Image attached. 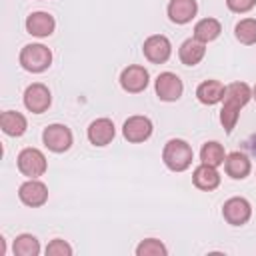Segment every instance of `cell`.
<instances>
[{"instance_id": "1", "label": "cell", "mask_w": 256, "mask_h": 256, "mask_svg": "<svg viewBox=\"0 0 256 256\" xmlns=\"http://www.w3.org/2000/svg\"><path fill=\"white\" fill-rule=\"evenodd\" d=\"M252 98V90L246 82H232L226 86L224 90V104H222V110H220V122L224 126V130L230 134L238 122V114H240V108Z\"/></svg>"}, {"instance_id": "2", "label": "cell", "mask_w": 256, "mask_h": 256, "mask_svg": "<svg viewBox=\"0 0 256 256\" xmlns=\"http://www.w3.org/2000/svg\"><path fill=\"white\" fill-rule=\"evenodd\" d=\"M192 158H194V152L190 148L188 142L180 140V138H172L166 142L164 150H162V160L164 164L174 170V172H184L190 164H192Z\"/></svg>"}, {"instance_id": "3", "label": "cell", "mask_w": 256, "mask_h": 256, "mask_svg": "<svg viewBox=\"0 0 256 256\" xmlns=\"http://www.w3.org/2000/svg\"><path fill=\"white\" fill-rule=\"evenodd\" d=\"M20 64L28 72H44L52 64V52L44 44H26L20 50Z\"/></svg>"}, {"instance_id": "4", "label": "cell", "mask_w": 256, "mask_h": 256, "mask_svg": "<svg viewBox=\"0 0 256 256\" xmlns=\"http://www.w3.org/2000/svg\"><path fill=\"white\" fill-rule=\"evenodd\" d=\"M46 156L38 148H24L18 154V170L28 178H38L46 172Z\"/></svg>"}, {"instance_id": "5", "label": "cell", "mask_w": 256, "mask_h": 256, "mask_svg": "<svg viewBox=\"0 0 256 256\" xmlns=\"http://www.w3.org/2000/svg\"><path fill=\"white\" fill-rule=\"evenodd\" d=\"M44 146L52 152H66L72 146V132L64 124H50L42 132Z\"/></svg>"}, {"instance_id": "6", "label": "cell", "mask_w": 256, "mask_h": 256, "mask_svg": "<svg viewBox=\"0 0 256 256\" xmlns=\"http://www.w3.org/2000/svg\"><path fill=\"white\" fill-rule=\"evenodd\" d=\"M142 52L144 56L152 62V64H162L170 58L172 54V44L166 36L162 34H154V36H148L144 40V46H142Z\"/></svg>"}, {"instance_id": "7", "label": "cell", "mask_w": 256, "mask_h": 256, "mask_svg": "<svg viewBox=\"0 0 256 256\" xmlns=\"http://www.w3.org/2000/svg\"><path fill=\"white\" fill-rule=\"evenodd\" d=\"M250 214H252L250 202H248L246 198H240V196L226 200L224 206H222V216H224V220H226L228 224H232V226H242V224H246V222L250 220Z\"/></svg>"}, {"instance_id": "8", "label": "cell", "mask_w": 256, "mask_h": 256, "mask_svg": "<svg viewBox=\"0 0 256 256\" xmlns=\"http://www.w3.org/2000/svg\"><path fill=\"white\" fill-rule=\"evenodd\" d=\"M50 102H52L50 90H48L44 84H40V82L30 84V86L26 88V92H24V106H26L30 112H34V114L46 112L48 106H50Z\"/></svg>"}, {"instance_id": "9", "label": "cell", "mask_w": 256, "mask_h": 256, "mask_svg": "<svg viewBox=\"0 0 256 256\" xmlns=\"http://www.w3.org/2000/svg\"><path fill=\"white\" fill-rule=\"evenodd\" d=\"M182 90H184L182 80L176 74H172V72L158 74V78H156V94H158L160 100L174 102V100H178L182 96Z\"/></svg>"}, {"instance_id": "10", "label": "cell", "mask_w": 256, "mask_h": 256, "mask_svg": "<svg viewBox=\"0 0 256 256\" xmlns=\"http://www.w3.org/2000/svg\"><path fill=\"white\" fill-rule=\"evenodd\" d=\"M122 134L128 142H144L152 134V122L146 116H130L122 126Z\"/></svg>"}, {"instance_id": "11", "label": "cell", "mask_w": 256, "mask_h": 256, "mask_svg": "<svg viewBox=\"0 0 256 256\" xmlns=\"http://www.w3.org/2000/svg\"><path fill=\"white\" fill-rule=\"evenodd\" d=\"M18 196H20V200H22L26 206L36 208V206H42V204L48 200V188H46L44 182H40V180H36V178H30V180H26V182L18 188Z\"/></svg>"}, {"instance_id": "12", "label": "cell", "mask_w": 256, "mask_h": 256, "mask_svg": "<svg viewBox=\"0 0 256 256\" xmlns=\"http://www.w3.org/2000/svg\"><path fill=\"white\" fill-rule=\"evenodd\" d=\"M148 80H150V76L144 66H128L120 74V86L130 94L142 92L148 86Z\"/></svg>"}, {"instance_id": "13", "label": "cell", "mask_w": 256, "mask_h": 256, "mask_svg": "<svg viewBox=\"0 0 256 256\" xmlns=\"http://www.w3.org/2000/svg\"><path fill=\"white\" fill-rule=\"evenodd\" d=\"M114 122L110 118H98L88 126V140L94 146H106L114 140Z\"/></svg>"}, {"instance_id": "14", "label": "cell", "mask_w": 256, "mask_h": 256, "mask_svg": "<svg viewBox=\"0 0 256 256\" xmlns=\"http://www.w3.org/2000/svg\"><path fill=\"white\" fill-rule=\"evenodd\" d=\"M54 28H56V22L48 12H32L26 18V30L32 36L46 38V36H50L54 32Z\"/></svg>"}, {"instance_id": "15", "label": "cell", "mask_w": 256, "mask_h": 256, "mask_svg": "<svg viewBox=\"0 0 256 256\" xmlns=\"http://www.w3.org/2000/svg\"><path fill=\"white\" fill-rule=\"evenodd\" d=\"M196 10H198L196 0H170L168 18L174 24H186L196 16Z\"/></svg>"}, {"instance_id": "16", "label": "cell", "mask_w": 256, "mask_h": 256, "mask_svg": "<svg viewBox=\"0 0 256 256\" xmlns=\"http://www.w3.org/2000/svg\"><path fill=\"white\" fill-rule=\"evenodd\" d=\"M204 54H206V46H204V42H200L196 38L184 40L182 46H180V50H178V56H180L182 64H186V66L198 64L204 58Z\"/></svg>"}, {"instance_id": "17", "label": "cell", "mask_w": 256, "mask_h": 256, "mask_svg": "<svg viewBox=\"0 0 256 256\" xmlns=\"http://www.w3.org/2000/svg\"><path fill=\"white\" fill-rule=\"evenodd\" d=\"M224 168H226V174L230 178L242 180L250 174V160L242 152H230L224 160Z\"/></svg>"}, {"instance_id": "18", "label": "cell", "mask_w": 256, "mask_h": 256, "mask_svg": "<svg viewBox=\"0 0 256 256\" xmlns=\"http://www.w3.org/2000/svg\"><path fill=\"white\" fill-rule=\"evenodd\" d=\"M192 180H194L196 188H200V190H214V188H218V184H220V174H218V170H216L214 166L200 164V166L194 170Z\"/></svg>"}, {"instance_id": "19", "label": "cell", "mask_w": 256, "mask_h": 256, "mask_svg": "<svg viewBox=\"0 0 256 256\" xmlns=\"http://www.w3.org/2000/svg\"><path fill=\"white\" fill-rule=\"evenodd\" d=\"M224 90L226 86L218 80H206L196 88V96L202 104H216L224 98Z\"/></svg>"}, {"instance_id": "20", "label": "cell", "mask_w": 256, "mask_h": 256, "mask_svg": "<svg viewBox=\"0 0 256 256\" xmlns=\"http://www.w3.org/2000/svg\"><path fill=\"white\" fill-rule=\"evenodd\" d=\"M0 126L8 136H22L26 132V118L20 112L6 110L0 114Z\"/></svg>"}, {"instance_id": "21", "label": "cell", "mask_w": 256, "mask_h": 256, "mask_svg": "<svg viewBox=\"0 0 256 256\" xmlns=\"http://www.w3.org/2000/svg\"><path fill=\"white\" fill-rule=\"evenodd\" d=\"M222 32V26L216 18H202L200 22H196L194 26V38L200 42H212L214 38H218Z\"/></svg>"}, {"instance_id": "22", "label": "cell", "mask_w": 256, "mask_h": 256, "mask_svg": "<svg viewBox=\"0 0 256 256\" xmlns=\"http://www.w3.org/2000/svg\"><path fill=\"white\" fill-rule=\"evenodd\" d=\"M200 160H202V164H208V166H220V164H224V160H226V154H224V148H222V144H218V142H206L204 146H202V150H200Z\"/></svg>"}, {"instance_id": "23", "label": "cell", "mask_w": 256, "mask_h": 256, "mask_svg": "<svg viewBox=\"0 0 256 256\" xmlns=\"http://www.w3.org/2000/svg\"><path fill=\"white\" fill-rule=\"evenodd\" d=\"M12 250H14L16 256H38L40 244H38L36 236H32V234H20V236L14 240Z\"/></svg>"}, {"instance_id": "24", "label": "cell", "mask_w": 256, "mask_h": 256, "mask_svg": "<svg viewBox=\"0 0 256 256\" xmlns=\"http://www.w3.org/2000/svg\"><path fill=\"white\" fill-rule=\"evenodd\" d=\"M234 34H236V40L250 46L256 42V20L254 18H244L236 24L234 28Z\"/></svg>"}, {"instance_id": "25", "label": "cell", "mask_w": 256, "mask_h": 256, "mask_svg": "<svg viewBox=\"0 0 256 256\" xmlns=\"http://www.w3.org/2000/svg\"><path fill=\"white\" fill-rule=\"evenodd\" d=\"M136 254H138V256H166L168 250H166V246H164L160 240H156V238H146V240H142V242L136 246Z\"/></svg>"}, {"instance_id": "26", "label": "cell", "mask_w": 256, "mask_h": 256, "mask_svg": "<svg viewBox=\"0 0 256 256\" xmlns=\"http://www.w3.org/2000/svg\"><path fill=\"white\" fill-rule=\"evenodd\" d=\"M46 254H48V256H70V254H72V248H70L68 242L56 238V240H52V242L46 246Z\"/></svg>"}, {"instance_id": "27", "label": "cell", "mask_w": 256, "mask_h": 256, "mask_svg": "<svg viewBox=\"0 0 256 256\" xmlns=\"http://www.w3.org/2000/svg\"><path fill=\"white\" fill-rule=\"evenodd\" d=\"M226 6L236 12V14H242V12H248L256 6V0H226Z\"/></svg>"}, {"instance_id": "28", "label": "cell", "mask_w": 256, "mask_h": 256, "mask_svg": "<svg viewBox=\"0 0 256 256\" xmlns=\"http://www.w3.org/2000/svg\"><path fill=\"white\" fill-rule=\"evenodd\" d=\"M252 98H254V100H256V86H254V88H252Z\"/></svg>"}]
</instances>
